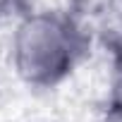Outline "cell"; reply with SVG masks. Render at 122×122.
I'll use <instances>...</instances> for the list:
<instances>
[{"label": "cell", "instance_id": "obj_1", "mask_svg": "<svg viewBox=\"0 0 122 122\" xmlns=\"http://www.w3.org/2000/svg\"><path fill=\"white\" fill-rule=\"evenodd\" d=\"M91 46L86 26L62 10H31L10 36V65L31 89H55L74 74Z\"/></svg>", "mask_w": 122, "mask_h": 122}, {"label": "cell", "instance_id": "obj_4", "mask_svg": "<svg viewBox=\"0 0 122 122\" xmlns=\"http://www.w3.org/2000/svg\"><path fill=\"white\" fill-rule=\"evenodd\" d=\"M15 3H17V0H0V22H3V19H7V17L12 15Z\"/></svg>", "mask_w": 122, "mask_h": 122}, {"label": "cell", "instance_id": "obj_2", "mask_svg": "<svg viewBox=\"0 0 122 122\" xmlns=\"http://www.w3.org/2000/svg\"><path fill=\"white\" fill-rule=\"evenodd\" d=\"M110 46V57H112V81H115V89L112 93H122V31L108 41Z\"/></svg>", "mask_w": 122, "mask_h": 122}, {"label": "cell", "instance_id": "obj_3", "mask_svg": "<svg viewBox=\"0 0 122 122\" xmlns=\"http://www.w3.org/2000/svg\"><path fill=\"white\" fill-rule=\"evenodd\" d=\"M98 122H122V93H112Z\"/></svg>", "mask_w": 122, "mask_h": 122}]
</instances>
